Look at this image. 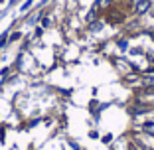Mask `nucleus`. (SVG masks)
I'll return each instance as SVG.
<instances>
[{"instance_id":"2","label":"nucleus","mask_w":154,"mask_h":150,"mask_svg":"<svg viewBox=\"0 0 154 150\" xmlns=\"http://www.w3.org/2000/svg\"><path fill=\"white\" fill-rule=\"evenodd\" d=\"M127 40H119V47H121V50H127Z\"/></svg>"},{"instance_id":"4","label":"nucleus","mask_w":154,"mask_h":150,"mask_svg":"<svg viewBox=\"0 0 154 150\" xmlns=\"http://www.w3.org/2000/svg\"><path fill=\"white\" fill-rule=\"evenodd\" d=\"M152 40H154V34H152Z\"/></svg>"},{"instance_id":"1","label":"nucleus","mask_w":154,"mask_h":150,"mask_svg":"<svg viewBox=\"0 0 154 150\" xmlns=\"http://www.w3.org/2000/svg\"><path fill=\"white\" fill-rule=\"evenodd\" d=\"M148 8H150V2H148V0H140V2L136 4V12H138V14H144Z\"/></svg>"},{"instance_id":"3","label":"nucleus","mask_w":154,"mask_h":150,"mask_svg":"<svg viewBox=\"0 0 154 150\" xmlns=\"http://www.w3.org/2000/svg\"><path fill=\"white\" fill-rule=\"evenodd\" d=\"M111 140H113V136H111V134H107V136H103V142H105V144H109Z\"/></svg>"}]
</instances>
